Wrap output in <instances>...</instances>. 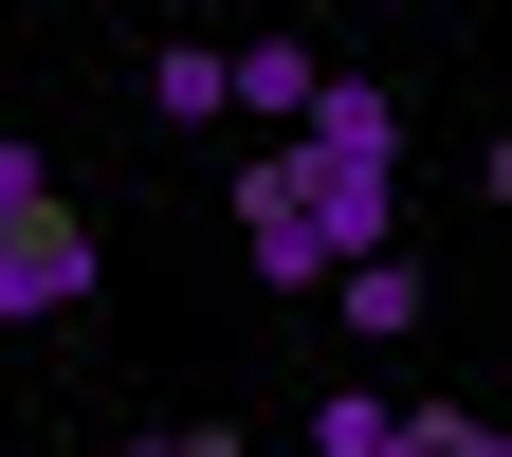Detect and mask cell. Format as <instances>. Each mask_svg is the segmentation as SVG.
I'll return each mask as SVG.
<instances>
[{"instance_id":"52a82bcc","label":"cell","mask_w":512,"mask_h":457,"mask_svg":"<svg viewBox=\"0 0 512 457\" xmlns=\"http://www.w3.org/2000/svg\"><path fill=\"white\" fill-rule=\"evenodd\" d=\"M147 457H238V439H220V421H183V439H147Z\"/></svg>"},{"instance_id":"277c9868","label":"cell","mask_w":512,"mask_h":457,"mask_svg":"<svg viewBox=\"0 0 512 457\" xmlns=\"http://www.w3.org/2000/svg\"><path fill=\"white\" fill-rule=\"evenodd\" d=\"M147 110L165 128H238V37H165L147 55Z\"/></svg>"},{"instance_id":"8992f818","label":"cell","mask_w":512,"mask_h":457,"mask_svg":"<svg viewBox=\"0 0 512 457\" xmlns=\"http://www.w3.org/2000/svg\"><path fill=\"white\" fill-rule=\"evenodd\" d=\"M37 202H55V165H37V147H0V238H19Z\"/></svg>"},{"instance_id":"3957f363","label":"cell","mask_w":512,"mask_h":457,"mask_svg":"<svg viewBox=\"0 0 512 457\" xmlns=\"http://www.w3.org/2000/svg\"><path fill=\"white\" fill-rule=\"evenodd\" d=\"M311 92H330V55H311L293 19H256V37H238V128H256V147H293Z\"/></svg>"},{"instance_id":"9c48e42d","label":"cell","mask_w":512,"mask_h":457,"mask_svg":"<svg viewBox=\"0 0 512 457\" xmlns=\"http://www.w3.org/2000/svg\"><path fill=\"white\" fill-rule=\"evenodd\" d=\"M476 457H512V421H476Z\"/></svg>"},{"instance_id":"7a4b0ae2","label":"cell","mask_w":512,"mask_h":457,"mask_svg":"<svg viewBox=\"0 0 512 457\" xmlns=\"http://www.w3.org/2000/svg\"><path fill=\"white\" fill-rule=\"evenodd\" d=\"M238 256H256L275 293H330V238H311V202H293V147L238 165Z\"/></svg>"},{"instance_id":"ba28073f","label":"cell","mask_w":512,"mask_h":457,"mask_svg":"<svg viewBox=\"0 0 512 457\" xmlns=\"http://www.w3.org/2000/svg\"><path fill=\"white\" fill-rule=\"evenodd\" d=\"M0 330H37V311H19V256H0Z\"/></svg>"},{"instance_id":"6da1fadb","label":"cell","mask_w":512,"mask_h":457,"mask_svg":"<svg viewBox=\"0 0 512 457\" xmlns=\"http://www.w3.org/2000/svg\"><path fill=\"white\" fill-rule=\"evenodd\" d=\"M293 202H311V238H330V275H348V256H403V92H384V74H330V92H311Z\"/></svg>"},{"instance_id":"5b68a950","label":"cell","mask_w":512,"mask_h":457,"mask_svg":"<svg viewBox=\"0 0 512 457\" xmlns=\"http://www.w3.org/2000/svg\"><path fill=\"white\" fill-rule=\"evenodd\" d=\"M330 330L403 348V330H421V256H348V275H330Z\"/></svg>"}]
</instances>
